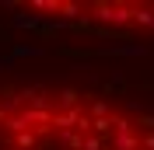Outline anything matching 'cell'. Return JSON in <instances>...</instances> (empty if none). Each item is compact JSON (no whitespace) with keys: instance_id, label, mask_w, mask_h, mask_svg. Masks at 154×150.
<instances>
[{"instance_id":"cell-1","label":"cell","mask_w":154,"mask_h":150,"mask_svg":"<svg viewBox=\"0 0 154 150\" xmlns=\"http://www.w3.org/2000/svg\"><path fill=\"white\" fill-rule=\"evenodd\" d=\"M0 150H154V112L77 87L0 91Z\"/></svg>"}]
</instances>
